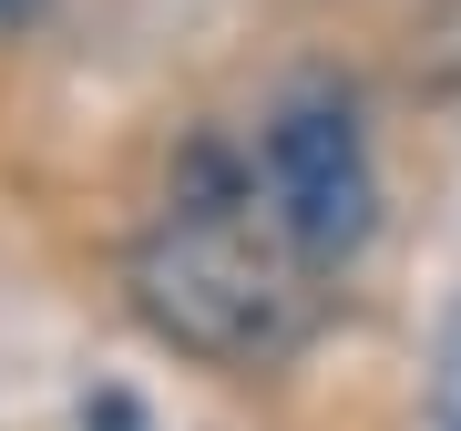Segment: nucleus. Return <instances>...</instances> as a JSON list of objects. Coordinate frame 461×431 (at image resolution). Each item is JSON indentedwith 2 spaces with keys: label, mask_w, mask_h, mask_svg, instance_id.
I'll return each instance as SVG.
<instances>
[{
  "label": "nucleus",
  "mask_w": 461,
  "mask_h": 431,
  "mask_svg": "<svg viewBox=\"0 0 461 431\" xmlns=\"http://www.w3.org/2000/svg\"><path fill=\"white\" fill-rule=\"evenodd\" d=\"M41 11H51V0H0V41H21V32H32Z\"/></svg>",
  "instance_id": "obj_4"
},
{
  "label": "nucleus",
  "mask_w": 461,
  "mask_h": 431,
  "mask_svg": "<svg viewBox=\"0 0 461 431\" xmlns=\"http://www.w3.org/2000/svg\"><path fill=\"white\" fill-rule=\"evenodd\" d=\"M267 206H277L287 257H308V267H339V257L369 247L379 185H369L359 124H348L339 103H318V93L277 103V124H267Z\"/></svg>",
  "instance_id": "obj_2"
},
{
  "label": "nucleus",
  "mask_w": 461,
  "mask_h": 431,
  "mask_svg": "<svg viewBox=\"0 0 461 431\" xmlns=\"http://www.w3.org/2000/svg\"><path fill=\"white\" fill-rule=\"evenodd\" d=\"M430 411H441V431H461V318L441 329V360H430Z\"/></svg>",
  "instance_id": "obj_3"
},
{
  "label": "nucleus",
  "mask_w": 461,
  "mask_h": 431,
  "mask_svg": "<svg viewBox=\"0 0 461 431\" xmlns=\"http://www.w3.org/2000/svg\"><path fill=\"white\" fill-rule=\"evenodd\" d=\"M133 298L144 318L205 360H267L308 329L287 257H267L247 236V216H165V226L133 247Z\"/></svg>",
  "instance_id": "obj_1"
}]
</instances>
